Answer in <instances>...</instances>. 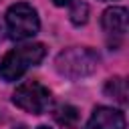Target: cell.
<instances>
[{
    "instance_id": "8",
    "label": "cell",
    "mask_w": 129,
    "mask_h": 129,
    "mask_svg": "<svg viewBox=\"0 0 129 129\" xmlns=\"http://www.w3.org/2000/svg\"><path fill=\"white\" fill-rule=\"evenodd\" d=\"M103 91H105L107 97H111L119 105H125L127 103V81L123 77H111L105 83V89Z\"/></svg>"
},
{
    "instance_id": "4",
    "label": "cell",
    "mask_w": 129,
    "mask_h": 129,
    "mask_svg": "<svg viewBox=\"0 0 129 129\" xmlns=\"http://www.w3.org/2000/svg\"><path fill=\"white\" fill-rule=\"evenodd\" d=\"M12 103L32 115H42L50 107V91L38 81H26L12 93Z\"/></svg>"
},
{
    "instance_id": "7",
    "label": "cell",
    "mask_w": 129,
    "mask_h": 129,
    "mask_svg": "<svg viewBox=\"0 0 129 129\" xmlns=\"http://www.w3.org/2000/svg\"><path fill=\"white\" fill-rule=\"evenodd\" d=\"M52 117L64 129H77V125H79V109L73 107V105H60V107H56L54 113H52Z\"/></svg>"
},
{
    "instance_id": "6",
    "label": "cell",
    "mask_w": 129,
    "mask_h": 129,
    "mask_svg": "<svg viewBox=\"0 0 129 129\" xmlns=\"http://www.w3.org/2000/svg\"><path fill=\"white\" fill-rule=\"evenodd\" d=\"M125 125L127 121L123 111L101 105V107H95V111L91 113L83 129H125Z\"/></svg>"
},
{
    "instance_id": "11",
    "label": "cell",
    "mask_w": 129,
    "mask_h": 129,
    "mask_svg": "<svg viewBox=\"0 0 129 129\" xmlns=\"http://www.w3.org/2000/svg\"><path fill=\"white\" fill-rule=\"evenodd\" d=\"M36 129H50V127H46V125H40V127H36Z\"/></svg>"
},
{
    "instance_id": "12",
    "label": "cell",
    "mask_w": 129,
    "mask_h": 129,
    "mask_svg": "<svg viewBox=\"0 0 129 129\" xmlns=\"http://www.w3.org/2000/svg\"><path fill=\"white\" fill-rule=\"evenodd\" d=\"M16 129H26V127H24V125H18V127H16Z\"/></svg>"
},
{
    "instance_id": "3",
    "label": "cell",
    "mask_w": 129,
    "mask_h": 129,
    "mask_svg": "<svg viewBox=\"0 0 129 129\" xmlns=\"http://www.w3.org/2000/svg\"><path fill=\"white\" fill-rule=\"evenodd\" d=\"M40 28L36 10L26 2H16L6 10V32L12 40H28Z\"/></svg>"
},
{
    "instance_id": "10",
    "label": "cell",
    "mask_w": 129,
    "mask_h": 129,
    "mask_svg": "<svg viewBox=\"0 0 129 129\" xmlns=\"http://www.w3.org/2000/svg\"><path fill=\"white\" fill-rule=\"evenodd\" d=\"M52 2H54L56 6H71L75 0H52Z\"/></svg>"
},
{
    "instance_id": "1",
    "label": "cell",
    "mask_w": 129,
    "mask_h": 129,
    "mask_svg": "<svg viewBox=\"0 0 129 129\" xmlns=\"http://www.w3.org/2000/svg\"><path fill=\"white\" fill-rule=\"evenodd\" d=\"M46 56V46L40 42H30L16 46L8 50L2 60H0V79L4 83H14L18 81L30 67H36L42 58Z\"/></svg>"
},
{
    "instance_id": "2",
    "label": "cell",
    "mask_w": 129,
    "mask_h": 129,
    "mask_svg": "<svg viewBox=\"0 0 129 129\" xmlns=\"http://www.w3.org/2000/svg\"><path fill=\"white\" fill-rule=\"evenodd\" d=\"M99 60L101 58H99L97 50H93L89 46H71L56 54L54 69L60 77L77 81V79L93 75L99 67Z\"/></svg>"
},
{
    "instance_id": "5",
    "label": "cell",
    "mask_w": 129,
    "mask_h": 129,
    "mask_svg": "<svg viewBox=\"0 0 129 129\" xmlns=\"http://www.w3.org/2000/svg\"><path fill=\"white\" fill-rule=\"evenodd\" d=\"M101 26L109 38V42L113 44V40H123L127 34V26H129V16L127 10L123 6H111L103 12L101 16Z\"/></svg>"
},
{
    "instance_id": "9",
    "label": "cell",
    "mask_w": 129,
    "mask_h": 129,
    "mask_svg": "<svg viewBox=\"0 0 129 129\" xmlns=\"http://www.w3.org/2000/svg\"><path fill=\"white\" fill-rule=\"evenodd\" d=\"M69 18L75 26H83L87 20H89V6L85 2H73L71 4V12H69Z\"/></svg>"
}]
</instances>
